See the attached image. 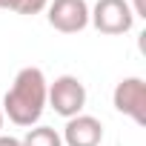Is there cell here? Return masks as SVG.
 <instances>
[{"instance_id": "cell-2", "label": "cell", "mask_w": 146, "mask_h": 146, "mask_svg": "<svg viewBox=\"0 0 146 146\" xmlns=\"http://www.w3.org/2000/svg\"><path fill=\"white\" fill-rule=\"evenodd\" d=\"M46 103L66 120L80 115L83 106H86V86H83V80L75 78V75L54 78V83H49V89H46Z\"/></svg>"}, {"instance_id": "cell-12", "label": "cell", "mask_w": 146, "mask_h": 146, "mask_svg": "<svg viewBox=\"0 0 146 146\" xmlns=\"http://www.w3.org/2000/svg\"><path fill=\"white\" fill-rule=\"evenodd\" d=\"M0 9H6V0H0Z\"/></svg>"}, {"instance_id": "cell-1", "label": "cell", "mask_w": 146, "mask_h": 146, "mask_svg": "<svg viewBox=\"0 0 146 146\" xmlns=\"http://www.w3.org/2000/svg\"><path fill=\"white\" fill-rule=\"evenodd\" d=\"M46 75L37 66H26L15 75L12 89L3 98V117H9L17 126H35L46 109Z\"/></svg>"}, {"instance_id": "cell-11", "label": "cell", "mask_w": 146, "mask_h": 146, "mask_svg": "<svg viewBox=\"0 0 146 146\" xmlns=\"http://www.w3.org/2000/svg\"><path fill=\"white\" fill-rule=\"evenodd\" d=\"M3 120H6V117H3V106H0V129H3Z\"/></svg>"}, {"instance_id": "cell-7", "label": "cell", "mask_w": 146, "mask_h": 146, "mask_svg": "<svg viewBox=\"0 0 146 146\" xmlns=\"http://www.w3.org/2000/svg\"><path fill=\"white\" fill-rule=\"evenodd\" d=\"M20 146H63V140H60V132L52 126H32L23 135Z\"/></svg>"}, {"instance_id": "cell-4", "label": "cell", "mask_w": 146, "mask_h": 146, "mask_svg": "<svg viewBox=\"0 0 146 146\" xmlns=\"http://www.w3.org/2000/svg\"><path fill=\"white\" fill-rule=\"evenodd\" d=\"M46 20L54 32L78 35L89 26V3L86 0H49Z\"/></svg>"}, {"instance_id": "cell-10", "label": "cell", "mask_w": 146, "mask_h": 146, "mask_svg": "<svg viewBox=\"0 0 146 146\" xmlns=\"http://www.w3.org/2000/svg\"><path fill=\"white\" fill-rule=\"evenodd\" d=\"M132 12H135V17H146V6H143V0H135Z\"/></svg>"}, {"instance_id": "cell-9", "label": "cell", "mask_w": 146, "mask_h": 146, "mask_svg": "<svg viewBox=\"0 0 146 146\" xmlns=\"http://www.w3.org/2000/svg\"><path fill=\"white\" fill-rule=\"evenodd\" d=\"M0 146H20V140L12 135H0Z\"/></svg>"}, {"instance_id": "cell-3", "label": "cell", "mask_w": 146, "mask_h": 146, "mask_svg": "<svg viewBox=\"0 0 146 146\" xmlns=\"http://www.w3.org/2000/svg\"><path fill=\"white\" fill-rule=\"evenodd\" d=\"M89 23L100 35H126L135 26V12L129 0H98L89 9Z\"/></svg>"}, {"instance_id": "cell-6", "label": "cell", "mask_w": 146, "mask_h": 146, "mask_svg": "<svg viewBox=\"0 0 146 146\" xmlns=\"http://www.w3.org/2000/svg\"><path fill=\"white\" fill-rule=\"evenodd\" d=\"M60 140H63V146H100V140H103V123L95 115H83L80 112V115L66 120Z\"/></svg>"}, {"instance_id": "cell-5", "label": "cell", "mask_w": 146, "mask_h": 146, "mask_svg": "<svg viewBox=\"0 0 146 146\" xmlns=\"http://www.w3.org/2000/svg\"><path fill=\"white\" fill-rule=\"evenodd\" d=\"M112 103L117 112L129 115L137 126H143L146 123V83H143V78H123L112 92Z\"/></svg>"}, {"instance_id": "cell-8", "label": "cell", "mask_w": 146, "mask_h": 146, "mask_svg": "<svg viewBox=\"0 0 146 146\" xmlns=\"http://www.w3.org/2000/svg\"><path fill=\"white\" fill-rule=\"evenodd\" d=\"M49 6V0H6V9L15 15H40Z\"/></svg>"}]
</instances>
